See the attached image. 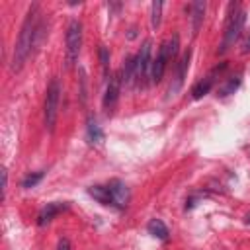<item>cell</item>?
I'll list each match as a JSON object with an SVG mask.
<instances>
[{"label":"cell","instance_id":"4","mask_svg":"<svg viewBox=\"0 0 250 250\" xmlns=\"http://www.w3.org/2000/svg\"><path fill=\"white\" fill-rule=\"evenodd\" d=\"M82 45V23L78 20H72L66 27V64L72 66L74 61L78 59Z\"/></svg>","mask_w":250,"mask_h":250},{"label":"cell","instance_id":"3","mask_svg":"<svg viewBox=\"0 0 250 250\" xmlns=\"http://www.w3.org/2000/svg\"><path fill=\"white\" fill-rule=\"evenodd\" d=\"M59 105H61V84L57 78H53L47 86L45 94V125L53 133L57 117H59Z\"/></svg>","mask_w":250,"mask_h":250},{"label":"cell","instance_id":"11","mask_svg":"<svg viewBox=\"0 0 250 250\" xmlns=\"http://www.w3.org/2000/svg\"><path fill=\"white\" fill-rule=\"evenodd\" d=\"M189 59H191V51L188 49V51L182 55V59L178 61V68H176L174 84L170 86V94H176V92L182 88V84H184V80H186V72H188V68H189Z\"/></svg>","mask_w":250,"mask_h":250},{"label":"cell","instance_id":"20","mask_svg":"<svg viewBox=\"0 0 250 250\" xmlns=\"http://www.w3.org/2000/svg\"><path fill=\"white\" fill-rule=\"evenodd\" d=\"M100 62H102V70H104V76L107 78L109 76V51L107 47H100Z\"/></svg>","mask_w":250,"mask_h":250},{"label":"cell","instance_id":"6","mask_svg":"<svg viewBox=\"0 0 250 250\" xmlns=\"http://www.w3.org/2000/svg\"><path fill=\"white\" fill-rule=\"evenodd\" d=\"M225 68H227V62H221V64H219V66H215V68H213V70H211L203 80H199V82L191 88V98H193V100L203 98V96H205V94L215 86L217 78L223 74V70H225Z\"/></svg>","mask_w":250,"mask_h":250},{"label":"cell","instance_id":"7","mask_svg":"<svg viewBox=\"0 0 250 250\" xmlns=\"http://www.w3.org/2000/svg\"><path fill=\"white\" fill-rule=\"evenodd\" d=\"M121 72H115L109 76V82H107V88H105V94H104V107L109 111L113 109V105L117 104L119 100V94H121Z\"/></svg>","mask_w":250,"mask_h":250},{"label":"cell","instance_id":"8","mask_svg":"<svg viewBox=\"0 0 250 250\" xmlns=\"http://www.w3.org/2000/svg\"><path fill=\"white\" fill-rule=\"evenodd\" d=\"M107 189H109V193H111V197H113V207H115V209L127 207V203H129V199H131V193H129V188H127L121 180H111V182L107 184Z\"/></svg>","mask_w":250,"mask_h":250},{"label":"cell","instance_id":"10","mask_svg":"<svg viewBox=\"0 0 250 250\" xmlns=\"http://www.w3.org/2000/svg\"><path fill=\"white\" fill-rule=\"evenodd\" d=\"M66 209H68V203H62V201H51V203H47V205L39 211V215H37V225H39V227L49 225L59 213H62V211H66Z\"/></svg>","mask_w":250,"mask_h":250},{"label":"cell","instance_id":"21","mask_svg":"<svg viewBox=\"0 0 250 250\" xmlns=\"http://www.w3.org/2000/svg\"><path fill=\"white\" fill-rule=\"evenodd\" d=\"M6 189H8V172L6 168H2V199L6 197Z\"/></svg>","mask_w":250,"mask_h":250},{"label":"cell","instance_id":"18","mask_svg":"<svg viewBox=\"0 0 250 250\" xmlns=\"http://www.w3.org/2000/svg\"><path fill=\"white\" fill-rule=\"evenodd\" d=\"M162 2L160 0H156V2H152V6H150V12H152V16H150V23H152V27L156 29L158 25H160V14H162Z\"/></svg>","mask_w":250,"mask_h":250},{"label":"cell","instance_id":"13","mask_svg":"<svg viewBox=\"0 0 250 250\" xmlns=\"http://www.w3.org/2000/svg\"><path fill=\"white\" fill-rule=\"evenodd\" d=\"M189 14H191V33L195 35L203 23V14H205V2H191L189 4Z\"/></svg>","mask_w":250,"mask_h":250},{"label":"cell","instance_id":"15","mask_svg":"<svg viewBox=\"0 0 250 250\" xmlns=\"http://www.w3.org/2000/svg\"><path fill=\"white\" fill-rule=\"evenodd\" d=\"M146 230H148V234H152L154 238H160V240H166L168 238V227L160 221V219H150L148 221V225H146Z\"/></svg>","mask_w":250,"mask_h":250},{"label":"cell","instance_id":"19","mask_svg":"<svg viewBox=\"0 0 250 250\" xmlns=\"http://www.w3.org/2000/svg\"><path fill=\"white\" fill-rule=\"evenodd\" d=\"M166 43H168V57H170V61H174L178 57V49H180V35L174 33L172 39L166 41Z\"/></svg>","mask_w":250,"mask_h":250},{"label":"cell","instance_id":"5","mask_svg":"<svg viewBox=\"0 0 250 250\" xmlns=\"http://www.w3.org/2000/svg\"><path fill=\"white\" fill-rule=\"evenodd\" d=\"M152 61H150V41H145L141 45V51L135 55V74L137 82H143L150 72Z\"/></svg>","mask_w":250,"mask_h":250},{"label":"cell","instance_id":"22","mask_svg":"<svg viewBox=\"0 0 250 250\" xmlns=\"http://www.w3.org/2000/svg\"><path fill=\"white\" fill-rule=\"evenodd\" d=\"M57 250H70V242H68V238H61L59 244H57Z\"/></svg>","mask_w":250,"mask_h":250},{"label":"cell","instance_id":"9","mask_svg":"<svg viewBox=\"0 0 250 250\" xmlns=\"http://www.w3.org/2000/svg\"><path fill=\"white\" fill-rule=\"evenodd\" d=\"M168 61H170V57H168V43H162L160 51H158L156 59L152 61V66H150V80L152 82H160L162 80Z\"/></svg>","mask_w":250,"mask_h":250},{"label":"cell","instance_id":"1","mask_svg":"<svg viewBox=\"0 0 250 250\" xmlns=\"http://www.w3.org/2000/svg\"><path fill=\"white\" fill-rule=\"evenodd\" d=\"M37 10L39 6H31L23 23H21V29H20V35H18V41L14 45V55H12V62H10V70L12 72H20L27 61V57L31 55V49L37 45V31H39V21H37Z\"/></svg>","mask_w":250,"mask_h":250},{"label":"cell","instance_id":"12","mask_svg":"<svg viewBox=\"0 0 250 250\" xmlns=\"http://www.w3.org/2000/svg\"><path fill=\"white\" fill-rule=\"evenodd\" d=\"M88 195H92L98 203L105 205V207H113V197L107 189V184L105 186H90L88 188Z\"/></svg>","mask_w":250,"mask_h":250},{"label":"cell","instance_id":"14","mask_svg":"<svg viewBox=\"0 0 250 250\" xmlns=\"http://www.w3.org/2000/svg\"><path fill=\"white\" fill-rule=\"evenodd\" d=\"M86 139H88V143H92V145H98V143H102L104 141V131H102V127L98 125V121H96V117H88V125H86Z\"/></svg>","mask_w":250,"mask_h":250},{"label":"cell","instance_id":"23","mask_svg":"<svg viewBox=\"0 0 250 250\" xmlns=\"http://www.w3.org/2000/svg\"><path fill=\"white\" fill-rule=\"evenodd\" d=\"M244 53H250V37H248L246 43H244Z\"/></svg>","mask_w":250,"mask_h":250},{"label":"cell","instance_id":"2","mask_svg":"<svg viewBox=\"0 0 250 250\" xmlns=\"http://www.w3.org/2000/svg\"><path fill=\"white\" fill-rule=\"evenodd\" d=\"M244 20H246V14L244 10L240 8V4H230L229 6V14H227V20H225V33H223V41H221V47H219V53H227L234 43L236 39L240 37V31L244 27Z\"/></svg>","mask_w":250,"mask_h":250},{"label":"cell","instance_id":"17","mask_svg":"<svg viewBox=\"0 0 250 250\" xmlns=\"http://www.w3.org/2000/svg\"><path fill=\"white\" fill-rule=\"evenodd\" d=\"M43 176H45V172L43 170H39V172H33V174H27L23 180H21V188L23 189H29V188H35L41 180H43Z\"/></svg>","mask_w":250,"mask_h":250},{"label":"cell","instance_id":"16","mask_svg":"<svg viewBox=\"0 0 250 250\" xmlns=\"http://www.w3.org/2000/svg\"><path fill=\"white\" fill-rule=\"evenodd\" d=\"M238 84H240V74H234V76H230L221 88H219V96L221 98H225V96H229V94H234V90L238 88Z\"/></svg>","mask_w":250,"mask_h":250},{"label":"cell","instance_id":"24","mask_svg":"<svg viewBox=\"0 0 250 250\" xmlns=\"http://www.w3.org/2000/svg\"><path fill=\"white\" fill-rule=\"evenodd\" d=\"M246 223H248V225H250V215H248V217H246Z\"/></svg>","mask_w":250,"mask_h":250}]
</instances>
